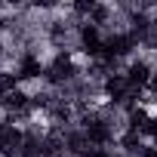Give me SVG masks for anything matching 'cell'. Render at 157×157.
<instances>
[{
	"instance_id": "cell-6",
	"label": "cell",
	"mask_w": 157,
	"mask_h": 157,
	"mask_svg": "<svg viewBox=\"0 0 157 157\" xmlns=\"http://www.w3.org/2000/svg\"><path fill=\"white\" fill-rule=\"evenodd\" d=\"M105 93H108L111 102H123V99H129V83H126V77H123V74H111L108 80H105Z\"/></svg>"
},
{
	"instance_id": "cell-7",
	"label": "cell",
	"mask_w": 157,
	"mask_h": 157,
	"mask_svg": "<svg viewBox=\"0 0 157 157\" xmlns=\"http://www.w3.org/2000/svg\"><path fill=\"white\" fill-rule=\"evenodd\" d=\"M22 132L19 129H13V126H3V129H0V151H3L6 157H13L19 148H22Z\"/></svg>"
},
{
	"instance_id": "cell-11",
	"label": "cell",
	"mask_w": 157,
	"mask_h": 157,
	"mask_svg": "<svg viewBox=\"0 0 157 157\" xmlns=\"http://www.w3.org/2000/svg\"><path fill=\"white\" fill-rule=\"evenodd\" d=\"M3 99H6V90H3V83H0V105H3Z\"/></svg>"
},
{
	"instance_id": "cell-10",
	"label": "cell",
	"mask_w": 157,
	"mask_h": 157,
	"mask_svg": "<svg viewBox=\"0 0 157 157\" xmlns=\"http://www.w3.org/2000/svg\"><path fill=\"white\" fill-rule=\"evenodd\" d=\"M145 157H157V148H148V151H145Z\"/></svg>"
},
{
	"instance_id": "cell-5",
	"label": "cell",
	"mask_w": 157,
	"mask_h": 157,
	"mask_svg": "<svg viewBox=\"0 0 157 157\" xmlns=\"http://www.w3.org/2000/svg\"><path fill=\"white\" fill-rule=\"evenodd\" d=\"M111 139H114V132H111V126H108L105 120H90V123H86V142H90V145H99V148H102V145H108Z\"/></svg>"
},
{
	"instance_id": "cell-1",
	"label": "cell",
	"mask_w": 157,
	"mask_h": 157,
	"mask_svg": "<svg viewBox=\"0 0 157 157\" xmlns=\"http://www.w3.org/2000/svg\"><path fill=\"white\" fill-rule=\"evenodd\" d=\"M71 77H74V62H71V56L59 52L56 62L46 68V80L49 83H62V80H71Z\"/></svg>"
},
{
	"instance_id": "cell-8",
	"label": "cell",
	"mask_w": 157,
	"mask_h": 157,
	"mask_svg": "<svg viewBox=\"0 0 157 157\" xmlns=\"http://www.w3.org/2000/svg\"><path fill=\"white\" fill-rule=\"evenodd\" d=\"M3 105L10 108V111H25L28 105H31V99L22 93V90H13V93H6V99H3Z\"/></svg>"
},
{
	"instance_id": "cell-4",
	"label": "cell",
	"mask_w": 157,
	"mask_h": 157,
	"mask_svg": "<svg viewBox=\"0 0 157 157\" xmlns=\"http://www.w3.org/2000/svg\"><path fill=\"white\" fill-rule=\"evenodd\" d=\"M132 49V37L129 34H114V37H108L105 40V49H102V56L111 62V59H120V56H126Z\"/></svg>"
},
{
	"instance_id": "cell-2",
	"label": "cell",
	"mask_w": 157,
	"mask_h": 157,
	"mask_svg": "<svg viewBox=\"0 0 157 157\" xmlns=\"http://www.w3.org/2000/svg\"><path fill=\"white\" fill-rule=\"evenodd\" d=\"M80 46H83L86 56H102L105 40H102V34H99V28H96L93 22H86V25L80 28Z\"/></svg>"
},
{
	"instance_id": "cell-3",
	"label": "cell",
	"mask_w": 157,
	"mask_h": 157,
	"mask_svg": "<svg viewBox=\"0 0 157 157\" xmlns=\"http://www.w3.org/2000/svg\"><path fill=\"white\" fill-rule=\"evenodd\" d=\"M123 77H126L129 90H142V86L151 83V77H154V74H151V65H148V62H132V65L126 68Z\"/></svg>"
},
{
	"instance_id": "cell-9",
	"label": "cell",
	"mask_w": 157,
	"mask_h": 157,
	"mask_svg": "<svg viewBox=\"0 0 157 157\" xmlns=\"http://www.w3.org/2000/svg\"><path fill=\"white\" fill-rule=\"evenodd\" d=\"M43 71V65L34 59V56H22V62H19V77H37Z\"/></svg>"
}]
</instances>
